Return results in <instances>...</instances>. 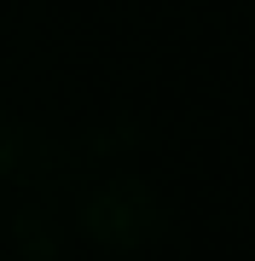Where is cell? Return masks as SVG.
I'll return each mask as SVG.
<instances>
[]
</instances>
